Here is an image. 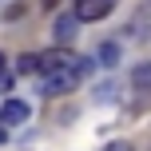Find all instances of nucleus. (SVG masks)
I'll use <instances>...</instances> for the list:
<instances>
[{
  "mask_svg": "<svg viewBox=\"0 0 151 151\" xmlns=\"http://www.w3.org/2000/svg\"><path fill=\"white\" fill-rule=\"evenodd\" d=\"M0 88H8V76H4V52H0Z\"/></svg>",
  "mask_w": 151,
  "mask_h": 151,
  "instance_id": "obj_9",
  "label": "nucleus"
},
{
  "mask_svg": "<svg viewBox=\"0 0 151 151\" xmlns=\"http://www.w3.org/2000/svg\"><path fill=\"white\" fill-rule=\"evenodd\" d=\"M32 115V107L24 104V99H8L4 107H0V123H4V127H12V123H24Z\"/></svg>",
  "mask_w": 151,
  "mask_h": 151,
  "instance_id": "obj_4",
  "label": "nucleus"
},
{
  "mask_svg": "<svg viewBox=\"0 0 151 151\" xmlns=\"http://www.w3.org/2000/svg\"><path fill=\"white\" fill-rule=\"evenodd\" d=\"M135 83H139V88L151 83V64H147V68H135Z\"/></svg>",
  "mask_w": 151,
  "mask_h": 151,
  "instance_id": "obj_7",
  "label": "nucleus"
},
{
  "mask_svg": "<svg viewBox=\"0 0 151 151\" xmlns=\"http://www.w3.org/2000/svg\"><path fill=\"white\" fill-rule=\"evenodd\" d=\"M72 64H80V56H76L68 44H60V48H52V52H44V56H40V72H44V76L64 72V68H72Z\"/></svg>",
  "mask_w": 151,
  "mask_h": 151,
  "instance_id": "obj_2",
  "label": "nucleus"
},
{
  "mask_svg": "<svg viewBox=\"0 0 151 151\" xmlns=\"http://www.w3.org/2000/svg\"><path fill=\"white\" fill-rule=\"evenodd\" d=\"M76 12L72 16H60V20H56V40H60V44H72V36H76Z\"/></svg>",
  "mask_w": 151,
  "mask_h": 151,
  "instance_id": "obj_5",
  "label": "nucleus"
},
{
  "mask_svg": "<svg viewBox=\"0 0 151 151\" xmlns=\"http://www.w3.org/2000/svg\"><path fill=\"white\" fill-rule=\"evenodd\" d=\"M107 151H135L131 143H107Z\"/></svg>",
  "mask_w": 151,
  "mask_h": 151,
  "instance_id": "obj_8",
  "label": "nucleus"
},
{
  "mask_svg": "<svg viewBox=\"0 0 151 151\" xmlns=\"http://www.w3.org/2000/svg\"><path fill=\"white\" fill-rule=\"evenodd\" d=\"M111 8H115V0H76V20H80V24L104 20Z\"/></svg>",
  "mask_w": 151,
  "mask_h": 151,
  "instance_id": "obj_3",
  "label": "nucleus"
},
{
  "mask_svg": "<svg viewBox=\"0 0 151 151\" xmlns=\"http://www.w3.org/2000/svg\"><path fill=\"white\" fill-rule=\"evenodd\" d=\"M4 139H8V127H4V123H0V143H4Z\"/></svg>",
  "mask_w": 151,
  "mask_h": 151,
  "instance_id": "obj_10",
  "label": "nucleus"
},
{
  "mask_svg": "<svg viewBox=\"0 0 151 151\" xmlns=\"http://www.w3.org/2000/svg\"><path fill=\"white\" fill-rule=\"evenodd\" d=\"M88 72H91V60H80V64H72V68H64V72H52L44 80V96H68V91H76Z\"/></svg>",
  "mask_w": 151,
  "mask_h": 151,
  "instance_id": "obj_1",
  "label": "nucleus"
},
{
  "mask_svg": "<svg viewBox=\"0 0 151 151\" xmlns=\"http://www.w3.org/2000/svg\"><path fill=\"white\" fill-rule=\"evenodd\" d=\"M16 72H20V76H32V72H40V56H32V52H24L20 60H16Z\"/></svg>",
  "mask_w": 151,
  "mask_h": 151,
  "instance_id": "obj_6",
  "label": "nucleus"
}]
</instances>
